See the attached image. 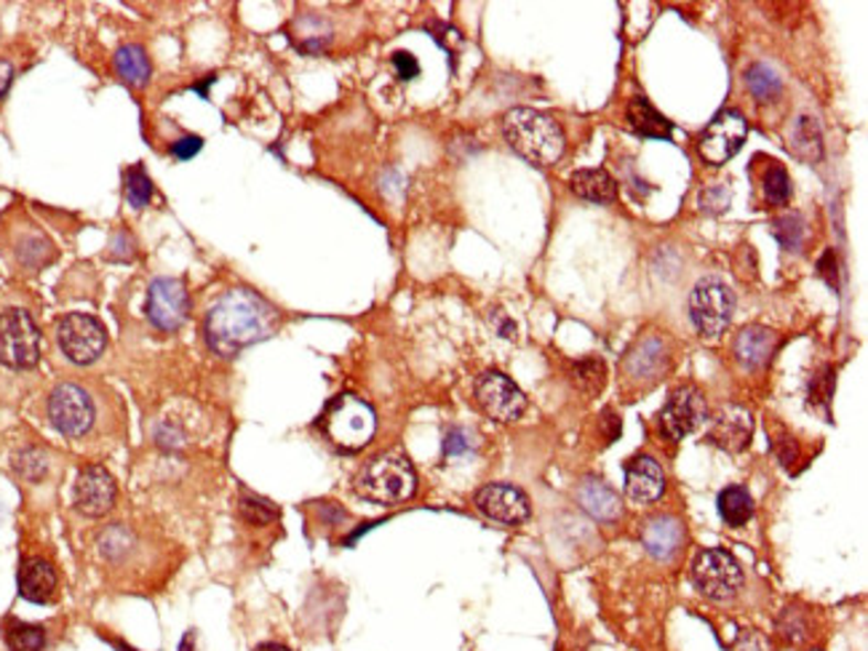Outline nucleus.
Here are the masks:
<instances>
[{
    "instance_id": "34",
    "label": "nucleus",
    "mask_w": 868,
    "mask_h": 651,
    "mask_svg": "<svg viewBox=\"0 0 868 651\" xmlns=\"http://www.w3.org/2000/svg\"><path fill=\"white\" fill-rule=\"evenodd\" d=\"M575 377L586 393H599L604 388V364L601 360H582L575 366Z\"/></svg>"
},
{
    "instance_id": "3",
    "label": "nucleus",
    "mask_w": 868,
    "mask_h": 651,
    "mask_svg": "<svg viewBox=\"0 0 868 651\" xmlns=\"http://www.w3.org/2000/svg\"><path fill=\"white\" fill-rule=\"evenodd\" d=\"M417 489L415 467L401 452H385L369 459L356 476V491L377 504L407 502Z\"/></svg>"
},
{
    "instance_id": "13",
    "label": "nucleus",
    "mask_w": 868,
    "mask_h": 651,
    "mask_svg": "<svg viewBox=\"0 0 868 651\" xmlns=\"http://www.w3.org/2000/svg\"><path fill=\"white\" fill-rule=\"evenodd\" d=\"M148 318L161 332H176L190 315V296L185 283L176 278H158L148 292Z\"/></svg>"
},
{
    "instance_id": "10",
    "label": "nucleus",
    "mask_w": 868,
    "mask_h": 651,
    "mask_svg": "<svg viewBox=\"0 0 868 651\" xmlns=\"http://www.w3.org/2000/svg\"><path fill=\"white\" fill-rule=\"evenodd\" d=\"M49 420L67 438H81L94 422V403L78 384H60L49 398Z\"/></svg>"
},
{
    "instance_id": "29",
    "label": "nucleus",
    "mask_w": 868,
    "mask_h": 651,
    "mask_svg": "<svg viewBox=\"0 0 868 651\" xmlns=\"http://www.w3.org/2000/svg\"><path fill=\"white\" fill-rule=\"evenodd\" d=\"M772 236L781 240L785 251H800L804 246V238H807V223H804L802 214L796 211L783 214V217L775 219V225H772Z\"/></svg>"
},
{
    "instance_id": "36",
    "label": "nucleus",
    "mask_w": 868,
    "mask_h": 651,
    "mask_svg": "<svg viewBox=\"0 0 868 651\" xmlns=\"http://www.w3.org/2000/svg\"><path fill=\"white\" fill-rule=\"evenodd\" d=\"M471 448V435L465 433L462 427H452L443 438V457H460Z\"/></svg>"
},
{
    "instance_id": "40",
    "label": "nucleus",
    "mask_w": 868,
    "mask_h": 651,
    "mask_svg": "<svg viewBox=\"0 0 868 651\" xmlns=\"http://www.w3.org/2000/svg\"><path fill=\"white\" fill-rule=\"evenodd\" d=\"M255 651H291V649L283 647V643H259Z\"/></svg>"
},
{
    "instance_id": "25",
    "label": "nucleus",
    "mask_w": 868,
    "mask_h": 651,
    "mask_svg": "<svg viewBox=\"0 0 868 651\" xmlns=\"http://www.w3.org/2000/svg\"><path fill=\"white\" fill-rule=\"evenodd\" d=\"M716 510H719L721 521H725L727 527H746L753 516V499L749 489H743V486H727L719 499H716Z\"/></svg>"
},
{
    "instance_id": "24",
    "label": "nucleus",
    "mask_w": 868,
    "mask_h": 651,
    "mask_svg": "<svg viewBox=\"0 0 868 651\" xmlns=\"http://www.w3.org/2000/svg\"><path fill=\"white\" fill-rule=\"evenodd\" d=\"M665 366H668V356H665L661 339H647L625 360V369L633 379H657V375L665 371Z\"/></svg>"
},
{
    "instance_id": "21",
    "label": "nucleus",
    "mask_w": 868,
    "mask_h": 651,
    "mask_svg": "<svg viewBox=\"0 0 868 651\" xmlns=\"http://www.w3.org/2000/svg\"><path fill=\"white\" fill-rule=\"evenodd\" d=\"M578 502L599 521H614L620 516V497L599 478H586L578 486Z\"/></svg>"
},
{
    "instance_id": "14",
    "label": "nucleus",
    "mask_w": 868,
    "mask_h": 651,
    "mask_svg": "<svg viewBox=\"0 0 868 651\" xmlns=\"http://www.w3.org/2000/svg\"><path fill=\"white\" fill-rule=\"evenodd\" d=\"M476 508L484 518L505 523V527H518L532 513L529 497L511 484H486L484 489L476 491Z\"/></svg>"
},
{
    "instance_id": "6",
    "label": "nucleus",
    "mask_w": 868,
    "mask_h": 651,
    "mask_svg": "<svg viewBox=\"0 0 868 651\" xmlns=\"http://www.w3.org/2000/svg\"><path fill=\"white\" fill-rule=\"evenodd\" d=\"M735 313V294L719 278H703L689 294V318L703 337H719L727 332Z\"/></svg>"
},
{
    "instance_id": "22",
    "label": "nucleus",
    "mask_w": 868,
    "mask_h": 651,
    "mask_svg": "<svg viewBox=\"0 0 868 651\" xmlns=\"http://www.w3.org/2000/svg\"><path fill=\"white\" fill-rule=\"evenodd\" d=\"M569 185H572L575 195L593 200V204H610V200H614V195H618V182H614L604 169H582V172H575Z\"/></svg>"
},
{
    "instance_id": "7",
    "label": "nucleus",
    "mask_w": 868,
    "mask_h": 651,
    "mask_svg": "<svg viewBox=\"0 0 868 651\" xmlns=\"http://www.w3.org/2000/svg\"><path fill=\"white\" fill-rule=\"evenodd\" d=\"M41 358V334L28 310H6L0 315V364L9 369H33Z\"/></svg>"
},
{
    "instance_id": "20",
    "label": "nucleus",
    "mask_w": 868,
    "mask_h": 651,
    "mask_svg": "<svg viewBox=\"0 0 868 651\" xmlns=\"http://www.w3.org/2000/svg\"><path fill=\"white\" fill-rule=\"evenodd\" d=\"M19 593L33 604H49L56 596V574L49 561L30 558L19 568Z\"/></svg>"
},
{
    "instance_id": "4",
    "label": "nucleus",
    "mask_w": 868,
    "mask_h": 651,
    "mask_svg": "<svg viewBox=\"0 0 868 651\" xmlns=\"http://www.w3.org/2000/svg\"><path fill=\"white\" fill-rule=\"evenodd\" d=\"M321 430L329 438V444L337 446L340 452H361L369 446L375 438L377 416L366 401L356 395H340L326 406L321 416Z\"/></svg>"
},
{
    "instance_id": "31",
    "label": "nucleus",
    "mask_w": 868,
    "mask_h": 651,
    "mask_svg": "<svg viewBox=\"0 0 868 651\" xmlns=\"http://www.w3.org/2000/svg\"><path fill=\"white\" fill-rule=\"evenodd\" d=\"M124 193L131 208H144L150 204V198H153V182H150V176L142 166L126 169Z\"/></svg>"
},
{
    "instance_id": "11",
    "label": "nucleus",
    "mask_w": 868,
    "mask_h": 651,
    "mask_svg": "<svg viewBox=\"0 0 868 651\" xmlns=\"http://www.w3.org/2000/svg\"><path fill=\"white\" fill-rule=\"evenodd\" d=\"M708 420L706 398L693 384L676 388L661 409V433L671 441H682L684 435L695 433Z\"/></svg>"
},
{
    "instance_id": "12",
    "label": "nucleus",
    "mask_w": 868,
    "mask_h": 651,
    "mask_svg": "<svg viewBox=\"0 0 868 651\" xmlns=\"http://www.w3.org/2000/svg\"><path fill=\"white\" fill-rule=\"evenodd\" d=\"M476 401L497 422H513L527 412V395L518 384L500 371H484L476 379Z\"/></svg>"
},
{
    "instance_id": "18",
    "label": "nucleus",
    "mask_w": 868,
    "mask_h": 651,
    "mask_svg": "<svg viewBox=\"0 0 868 651\" xmlns=\"http://www.w3.org/2000/svg\"><path fill=\"white\" fill-rule=\"evenodd\" d=\"M781 339L775 332L764 326H746L743 332L735 337V358L743 369H759L767 360L772 358V352L778 350Z\"/></svg>"
},
{
    "instance_id": "26",
    "label": "nucleus",
    "mask_w": 868,
    "mask_h": 651,
    "mask_svg": "<svg viewBox=\"0 0 868 651\" xmlns=\"http://www.w3.org/2000/svg\"><path fill=\"white\" fill-rule=\"evenodd\" d=\"M116 69H118L120 78H124V84H129L135 88H142L150 80L148 54H144L142 46H135V43L118 48Z\"/></svg>"
},
{
    "instance_id": "41",
    "label": "nucleus",
    "mask_w": 868,
    "mask_h": 651,
    "mask_svg": "<svg viewBox=\"0 0 868 651\" xmlns=\"http://www.w3.org/2000/svg\"><path fill=\"white\" fill-rule=\"evenodd\" d=\"M180 651H195V638H193V633H187L185 638H182Z\"/></svg>"
},
{
    "instance_id": "35",
    "label": "nucleus",
    "mask_w": 868,
    "mask_h": 651,
    "mask_svg": "<svg viewBox=\"0 0 868 651\" xmlns=\"http://www.w3.org/2000/svg\"><path fill=\"white\" fill-rule=\"evenodd\" d=\"M14 467L19 470V476L28 478V480H41L43 473H46V457H43L37 448H28V452H22L17 457Z\"/></svg>"
},
{
    "instance_id": "8",
    "label": "nucleus",
    "mask_w": 868,
    "mask_h": 651,
    "mask_svg": "<svg viewBox=\"0 0 868 651\" xmlns=\"http://www.w3.org/2000/svg\"><path fill=\"white\" fill-rule=\"evenodd\" d=\"M749 137V123L738 110H721L711 123L706 126L698 139V153L711 166H725L743 148Z\"/></svg>"
},
{
    "instance_id": "37",
    "label": "nucleus",
    "mask_w": 868,
    "mask_h": 651,
    "mask_svg": "<svg viewBox=\"0 0 868 651\" xmlns=\"http://www.w3.org/2000/svg\"><path fill=\"white\" fill-rule=\"evenodd\" d=\"M201 148H204V139L201 137H182L171 144V155L180 158V161H190V158L201 153Z\"/></svg>"
},
{
    "instance_id": "33",
    "label": "nucleus",
    "mask_w": 868,
    "mask_h": 651,
    "mask_svg": "<svg viewBox=\"0 0 868 651\" xmlns=\"http://www.w3.org/2000/svg\"><path fill=\"white\" fill-rule=\"evenodd\" d=\"M240 516H244L249 523H255V527H268L270 521H276L278 518V510L276 504L268 502V499L244 495L240 497Z\"/></svg>"
},
{
    "instance_id": "32",
    "label": "nucleus",
    "mask_w": 868,
    "mask_h": 651,
    "mask_svg": "<svg viewBox=\"0 0 868 651\" xmlns=\"http://www.w3.org/2000/svg\"><path fill=\"white\" fill-rule=\"evenodd\" d=\"M764 198L772 206H785L791 198V182L781 163H772L764 174Z\"/></svg>"
},
{
    "instance_id": "39",
    "label": "nucleus",
    "mask_w": 868,
    "mask_h": 651,
    "mask_svg": "<svg viewBox=\"0 0 868 651\" xmlns=\"http://www.w3.org/2000/svg\"><path fill=\"white\" fill-rule=\"evenodd\" d=\"M11 80H14V67H11V62L0 59V99H3L6 94H9Z\"/></svg>"
},
{
    "instance_id": "15",
    "label": "nucleus",
    "mask_w": 868,
    "mask_h": 651,
    "mask_svg": "<svg viewBox=\"0 0 868 651\" xmlns=\"http://www.w3.org/2000/svg\"><path fill=\"white\" fill-rule=\"evenodd\" d=\"M116 480H112L105 467H84V470L78 473V478H75V508L88 518L105 516L107 510L112 508V502H116Z\"/></svg>"
},
{
    "instance_id": "28",
    "label": "nucleus",
    "mask_w": 868,
    "mask_h": 651,
    "mask_svg": "<svg viewBox=\"0 0 868 651\" xmlns=\"http://www.w3.org/2000/svg\"><path fill=\"white\" fill-rule=\"evenodd\" d=\"M791 148L794 153L804 158V161H817L823 155V142H821V129H817L815 118H800L794 126V134H791Z\"/></svg>"
},
{
    "instance_id": "27",
    "label": "nucleus",
    "mask_w": 868,
    "mask_h": 651,
    "mask_svg": "<svg viewBox=\"0 0 868 651\" xmlns=\"http://www.w3.org/2000/svg\"><path fill=\"white\" fill-rule=\"evenodd\" d=\"M6 643L11 651H43L46 649V630L41 625L9 619L6 622Z\"/></svg>"
},
{
    "instance_id": "16",
    "label": "nucleus",
    "mask_w": 868,
    "mask_h": 651,
    "mask_svg": "<svg viewBox=\"0 0 868 651\" xmlns=\"http://www.w3.org/2000/svg\"><path fill=\"white\" fill-rule=\"evenodd\" d=\"M665 473L657 459L652 457H633L625 463V495L633 502L650 504L663 497Z\"/></svg>"
},
{
    "instance_id": "38",
    "label": "nucleus",
    "mask_w": 868,
    "mask_h": 651,
    "mask_svg": "<svg viewBox=\"0 0 868 651\" xmlns=\"http://www.w3.org/2000/svg\"><path fill=\"white\" fill-rule=\"evenodd\" d=\"M393 67H396L398 78L401 80H411L420 75V65H417V59L407 52H396L393 54Z\"/></svg>"
},
{
    "instance_id": "1",
    "label": "nucleus",
    "mask_w": 868,
    "mask_h": 651,
    "mask_svg": "<svg viewBox=\"0 0 868 651\" xmlns=\"http://www.w3.org/2000/svg\"><path fill=\"white\" fill-rule=\"evenodd\" d=\"M278 326V313L270 302L249 292L233 289L219 296L217 305L208 310L204 321V337L208 347L222 358L238 356L246 347L268 339Z\"/></svg>"
},
{
    "instance_id": "23",
    "label": "nucleus",
    "mask_w": 868,
    "mask_h": 651,
    "mask_svg": "<svg viewBox=\"0 0 868 651\" xmlns=\"http://www.w3.org/2000/svg\"><path fill=\"white\" fill-rule=\"evenodd\" d=\"M625 118H629L631 129L636 134L650 137V139H668L671 137V120H665L661 112L652 107L647 97H633L629 102V110H625Z\"/></svg>"
},
{
    "instance_id": "9",
    "label": "nucleus",
    "mask_w": 868,
    "mask_h": 651,
    "mask_svg": "<svg viewBox=\"0 0 868 651\" xmlns=\"http://www.w3.org/2000/svg\"><path fill=\"white\" fill-rule=\"evenodd\" d=\"M56 337H60L62 352L73 360V364H92L103 356L105 345H107V334L105 326L99 324L94 315L86 313H69L60 321V328H56Z\"/></svg>"
},
{
    "instance_id": "19",
    "label": "nucleus",
    "mask_w": 868,
    "mask_h": 651,
    "mask_svg": "<svg viewBox=\"0 0 868 651\" xmlns=\"http://www.w3.org/2000/svg\"><path fill=\"white\" fill-rule=\"evenodd\" d=\"M642 542L652 558L668 561L671 555H676V550L682 547L684 527L676 521V518L657 516L652 518V521H647V527L642 529Z\"/></svg>"
},
{
    "instance_id": "17",
    "label": "nucleus",
    "mask_w": 868,
    "mask_h": 651,
    "mask_svg": "<svg viewBox=\"0 0 868 651\" xmlns=\"http://www.w3.org/2000/svg\"><path fill=\"white\" fill-rule=\"evenodd\" d=\"M751 414L740 406H725L708 427V441L727 452H743L751 444Z\"/></svg>"
},
{
    "instance_id": "2",
    "label": "nucleus",
    "mask_w": 868,
    "mask_h": 651,
    "mask_svg": "<svg viewBox=\"0 0 868 651\" xmlns=\"http://www.w3.org/2000/svg\"><path fill=\"white\" fill-rule=\"evenodd\" d=\"M505 139L518 155L527 158L529 163L537 166H550L564 155L567 139H564V129L559 120L545 116L540 110L532 107H516L503 120Z\"/></svg>"
},
{
    "instance_id": "30",
    "label": "nucleus",
    "mask_w": 868,
    "mask_h": 651,
    "mask_svg": "<svg viewBox=\"0 0 868 651\" xmlns=\"http://www.w3.org/2000/svg\"><path fill=\"white\" fill-rule=\"evenodd\" d=\"M746 84H749V91L759 102H772L781 94V78H778L775 69L767 65H753L746 73Z\"/></svg>"
},
{
    "instance_id": "5",
    "label": "nucleus",
    "mask_w": 868,
    "mask_h": 651,
    "mask_svg": "<svg viewBox=\"0 0 868 651\" xmlns=\"http://www.w3.org/2000/svg\"><path fill=\"white\" fill-rule=\"evenodd\" d=\"M693 583L706 598L725 604V600L738 596L740 587H743V568L727 550L708 547L695 558Z\"/></svg>"
}]
</instances>
